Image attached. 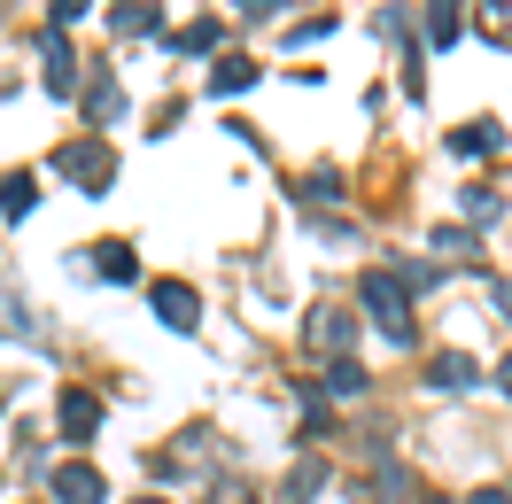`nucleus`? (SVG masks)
<instances>
[{
    "instance_id": "obj_4",
    "label": "nucleus",
    "mask_w": 512,
    "mask_h": 504,
    "mask_svg": "<svg viewBox=\"0 0 512 504\" xmlns=\"http://www.w3.org/2000/svg\"><path fill=\"white\" fill-rule=\"evenodd\" d=\"M63 427L86 435V427H94V396H63Z\"/></svg>"
},
{
    "instance_id": "obj_2",
    "label": "nucleus",
    "mask_w": 512,
    "mask_h": 504,
    "mask_svg": "<svg viewBox=\"0 0 512 504\" xmlns=\"http://www.w3.org/2000/svg\"><path fill=\"white\" fill-rule=\"evenodd\" d=\"M365 303H373V311L388 318V334H404V295H396L388 280H365Z\"/></svg>"
},
{
    "instance_id": "obj_6",
    "label": "nucleus",
    "mask_w": 512,
    "mask_h": 504,
    "mask_svg": "<svg viewBox=\"0 0 512 504\" xmlns=\"http://www.w3.org/2000/svg\"><path fill=\"white\" fill-rule=\"evenodd\" d=\"M505 388H512V365H505Z\"/></svg>"
},
{
    "instance_id": "obj_3",
    "label": "nucleus",
    "mask_w": 512,
    "mask_h": 504,
    "mask_svg": "<svg viewBox=\"0 0 512 504\" xmlns=\"http://www.w3.org/2000/svg\"><path fill=\"white\" fill-rule=\"evenodd\" d=\"M156 311H163V326H194V295L187 287H156Z\"/></svg>"
},
{
    "instance_id": "obj_1",
    "label": "nucleus",
    "mask_w": 512,
    "mask_h": 504,
    "mask_svg": "<svg viewBox=\"0 0 512 504\" xmlns=\"http://www.w3.org/2000/svg\"><path fill=\"white\" fill-rule=\"evenodd\" d=\"M55 497L63 504H101V481L86 466H63V481H55Z\"/></svg>"
},
{
    "instance_id": "obj_5",
    "label": "nucleus",
    "mask_w": 512,
    "mask_h": 504,
    "mask_svg": "<svg viewBox=\"0 0 512 504\" xmlns=\"http://www.w3.org/2000/svg\"><path fill=\"white\" fill-rule=\"evenodd\" d=\"M481 504H505V497H481Z\"/></svg>"
}]
</instances>
